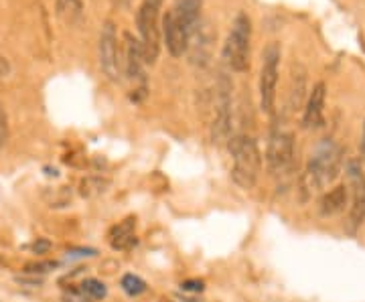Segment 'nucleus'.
Segmentation results:
<instances>
[{
  "mask_svg": "<svg viewBox=\"0 0 365 302\" xmlns=\"http://www.w3.org/2000/svg\"><path fill=\"white\" fill-rule=\"evenodd\" d=\"M341 167H343V148L327 138L325 142L317 146V150L309 158L307 171L302 172L300 187L304 195L311 197L314 193L323 191L327 184L337 179Z\"/></svg>",
  "mask_w": 365,
  "mask_h": 302,
  "instance_id": "nucleus-1",
  "label": "nucleus"
},
{
  "mask_svg": "<svg viewBox=\"0 0 365 302\" xmlns=\"http://www.w3.org/2000/svg\"><path fill=\"white\" fill-rule=\"evenodd\" d=\"M230 155L234 160L232 167V179L242 189H254L262 171L260 148L252 136L240 134L230 138Z\"/></svg>",
  "mask_w": 365,
  "mask_h": 302,
  "instance_id": "nucleus-2",
  "label": "nucleus"
},
{
  "mask_svg": "<svg viewBox=\"0 0 365 302\" xmlns=\"http://www.w3.org/2000/svg\"><path fill=\"white\" fill-rule=\"evenodd\" d=\"M160 11H163V0H143L136 13V25L140 33V45L144 51L146 66H155L160 53Z\"/></svg>",
  "mask_w": 365,
  "mask_h": 302,
  "instance_id": "nucleus-3",
  "label": "nucleus"
},
{
  "mask_svg": "<svg viewBox=\"0 0 365 302\" xmlns=\"http://www.w3.org/2000/svg\"><path fill=\"white\" fill-rule=\"evenodd\" d=\"M250 41H252V21L246 13H240L234 19L232 31L223 43V61L237 73L250 67Z\"/></svg>",
  "mask_w": 365,
  "mask_h": 302,
  "instance_id": "nucleus-4",
  "label": "nucleus"
},
{
  "mask_svg": "<svg viewBox=\"0 0 365 302\" xmlns=\"http://www.w3.org/2000/svg\"><path fill=\"white\" fill-rule=\"evenodd\" d=\"M232 136V81L220 73L215 83V118L211 124L213 145H225Z\"/></svg>",
  "mask_w": 365,
  "mask_h": 302,
  "instance_id": "nucleus-5",
  "label": "nucleus"
},
{
  "mask_svg": "<svg viewBox=\"0 0 365 302\" xmlns=\"http://www.w3.org/2000/svg\"><path fill=\"white\" fill-rule=\"evenodd\" d=\"M278 66H280V47L278 43H270L262 53L260 69V105L266 114L272 112L274 102H276Z\"/></svg>",
  "mask_w": 365,
  "mask_h": 302,
  "instance_id": "nucleus-6",
  "label": "nucleus"
},
{
  "mask_svg": "<svg viewBox=\"0 0 365 302\" xmlns=\"http://www.w3.org/2000/svg\"><path fill=\"white\" fill-rule=\"evenodd\" d=\"M294 162V136L290 132L278 130L270 136L266 150V165L272 175H284Z\"/></svg>",
  "mask_w": 365,
  "mask_h": 302,
  "instance_id": "nucleus-7",
  "label": "nucleus"
},
{
  "mask_svg": "<svg viewBox=\"0 0 365 302\" xmlns=\"http://www.w3.org/2000/svg\"><path fill=\"white\" fill-rule=\"evenodd\" d=\"M345 172L349 177L353 189V203L349 207V224L351 227H359L365 222V177L361 171V160L349 158L345 165Z\"/></svg>",
  "mask_w": 365,
  "mask_h": 302,
  "instance_id": "nucleus-8",
  "label": "nucleus"
},
{
  "mask_svg": "<svg viewBox=\"0 0 365 302\" xmlns=\"http://www.w3.org/2000/svg\"><path fill=\"white\" fill-rule=\"evenodd\" d=\"M100 67L110 81H120V59H118V35L112 21H106L100 33Z\"/></svg>",
  "mask_w": 365,
  "mask_h": 302,
  "instance_id": "nucleus-9",
  "label": "nucleus"
},
{
  "mask_svg": "<svg viewBox=\"0 0 365 302\" xmlns=\"http://www.w3.org/2000/svg\"><path fill=\"white\" fill-rule=\"evenodd\" d=\"M191 35H193L191 28L185 25L173 11L165 14V21H163V37H165L167 49H169L173 57H182V53H187Z\"/></svg>",
  "mask_w": 365,
  "mask_h": 302,
  "instance_id": "nucleus-10",
  "label": "nucleus"
},
{
  "mask_svg": "<svg viewBox=\"0 0 365 302\" xmlns=\"http://www.w3.org/2000/svg\"><path fill=\"white\" fill-rule=\"evenodd\" d=\"M325 100H327V85L323 81H319L311 90V95L304 105V114H302V126L313 130L321 128L323 120H325Z\"/></svg>",
  "mask_w": 365,
  "mask_h": 302,
  "instance_id": "nucleus-11",
  "label": "nucleus"
},
{
  "mask_svg": "<svg viewBox=\"0 0 365 302\" xmlns=\"http://www.w3.org/2000/svg\"><path fill=\"white\" fill-rule=\"evenodd\" d=\"M349 203V187L347 184H337L333 189H329L325 195L319 201V213L323 217H333L339 215L341 211H345Z\"/></svg>",
  "mask_w": 365,
  "mask_h": 302,
  "instance_id": "nucleus-12",
  "label": "nucleus"
},
{
  "mask_svg": "<svg viewBox=\"0 0 365 302\" xmlns=\"http://www.w3.org/2000/svg\"><path fill=\"white\" fill-rule=\"evenodd\" d=\"M124 39H126V73H128L132 79H143V67L146 66L143 45H140V41L134 39L128 33H126Z\"/></svg>",
  "mask_w": 365,
  "mask_h": 302,
  "instance_id": "nucleus-13",
  "label": "nucleus"
},
{
  "mask_svg": "<svg viewBox=\"0 0 365 302\" xmlns=\"http://www.w3.org/2000/svg\"><path fill=\"white\" fill-rule=\"evenodd\" d=\"M201 6L203 0H175L173 4V13L181 19L185 25L191 28V33L199 26V19H201Z\"/></svg>",
  "mask_w": 365,
  "mask_h": 302,
  "instance_id": "nucleus-14",
  "label": "nucleus"
},
{
  "mask_svg": "<svg viewBox=\"0 0 365 302\" xmlns=\"http://www.w3.org/2000/svg\"><path fill=\"white\" fill-rule=\"evenodd\" d=\"M304 92H307V73L302 67H299V71L292 73V83H290V92H288V110H299L302 105Z\"/></svg>",
  "mask_w": 365,
  "mask_h": 302,
  "instance_id": "nucleus-15",
  "label": "nucleus"
},
{
  "mask_svg": "<svg viewBox=\"0 0 365 302\" xmlns=\"http://www.w3.org/2000/svg\"><path fill=\"white\" fill-rule=\"evenodd\" d=\"M79 290H81L90 301H100V298H106V294H108V288H106L104 282H102V280H96V278L83 280Z\"/></svg>",
  "mask_w": 365,
  "mask_h": 302,
  "instance_id": "nucleus-16",
  "label": "nucleus"
},
{
  "mask_svg": "<svg viewBox=\"0 0 365 302\" xmlns=\"http://www.w3.org/2000/svg\"><path fill=\"white\" fill-rule=\"evenodd\" d=\"M120 286H122V290H124L128 296H140L143 292H146V282H144L140 276H136V274H126V276H122Z\"/></svg>",
  "mask_w": 365,
  "mask_h": 302,
  "instance_id": "nucleus-17",
  "label": "nucleus"
},
{
  "mask_svg": "<svg viewBox=\"0 0 365 302\" xmlns=\"http://www.w3.org/2000/svg\"><path fill=\"white\" fill-rule=\"evenodd\" d=\"M134 227H136V217H126L122 224H118L116 227L112 229L110 239H112V241H116V239H122V237L136 236V234H134Z\"/></svg>",
  "mask_w": 365,
  "mask_h": 302,
  "instance_id": "nucleus-18",
  "label": "nucleus"
},
{
  "mask_svg": "<svg viewBox=\"0 0 365 302\" xmlns=\"http://www.w3.org/2000/svg\"><path fill=\"white\" fill-rule=\"evenodd\" d=\"M55 268H57V262H31L25 266V272L26 274H47Z\"/></svg>",
  "mask_w": 365,
  "mask_h": 302,
  "instance_id": "nucleus-19",
  "label": "nucleus"
},
{
  "mask_svg": "<svg viewBox=\"0 0 365 302\" xmlns=\"http://www.w3.org/2000/svg\"><path fill=\"white\" fill-rule=\"evenodd\" d=\"M6 140H9V118H6L4 108L0 104V146L6 145Z\"/></svg>",
  "mask_w": 365,
  "mask_h": 302,
  "instance_id": "nucleus-20",
  "label": "nucleus"
},
{
  "mask_svg": "<svg viewBox=\"0 0 365 302\" xmlns=\"http://www.w3.org/2000/svg\"><path fill=\"white\" fill-rule=\"evenodd\" d=\"M138 244V237L136 236H128V237H122V239H116V241H112V248L114 250H130Z\"/></svg>",
  "mask_w": 365,
  "mask_h": 302,
  "instance_id": "nucleus-21",
  "label": "nucleus"
},
{
  "mask_svg": "<svg viewBox=\"0 0 365 302\" xmlns=\"http://www.w3.org/2000/svg\"><path fill=\"white\" fill-rule=\"evenodd\" d=\"M181 288L187 290V292H201V290L205 288V284L201 280H185L181 284Z\"/></svg>",
  "mask_w": 365,
  "mask_h": 302,
  "instance_id": "nucleus-22",
  "label": "nucleus"
},
{
  "mask_svg": "<svg viewBox=\"0 0 365 302\" xmlns=\"http://www.w3.org/2000/svg\"><path fill=\"white\" fill-rule=\"evenodd\" d=\"M31 250L35 251V254H47V251L51 250V241H47V239H37V241L31 246Z\"/></svg>",
  "mask_w": 365,
  "mask_h": 302,
  "instance_id": "nucleus-23",
  "label": "nucleus"
},
{
  "mask_svg": "<svg viewBox=\"0 0 365 302\" xmlns=\"http://www.w3.org/2000/svg\"><path fill=\"white\" fill-rule=\"evenodd\" d=\"M73 4H76V0H57V13L63 14L66 11H71Z\"/></svg>",
  "mask_w": 365,
  "mask_h": 302,
  "instance_id": "nucleus-24",
  "label": "nucleus"
},
{
  "mask_svg": "<svg viewBox=\"0 0 365 302\" xmlns=\"http://www.w3.org/2000/svg\"><path fill=\"white\" fill-rule=\"evenodd\" d=\"M361 155L365 158V124H364V138H361Z\"/></svg>",
  "mask_w": 365,
  "mask_h": 302,
  "instance_id": "nucleus-25",
  "label": "nucleus"
},
{
  "mask_svg": "<svg viewBox=\"0 0 365 302\" xmlns=\"http://www.w3.org/2000/svg\"><path fill=\"white\" fill-rule=\"evenodd\" d=\"M2 264H4V260H2V258H0V266H2Z\"/></svg>",
  "mask_w": 365,
  "mask_h": 302,
  "instance_id": "nucleus-26",
  "label": "nucleus"
}]
</instances>
